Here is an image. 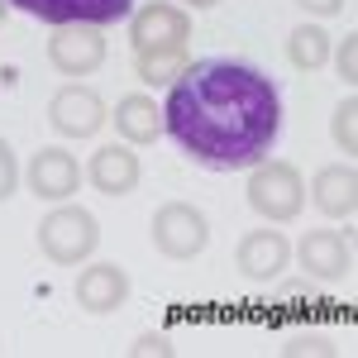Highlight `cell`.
Here are the masks:
<instances>
[{
	"instance_id": "cell-1",
	"label": "cell",
	"mask_w": 358,
	"mask_h": 358,
	"mask_svg": "<svg viewBox=\"0 0 358 358\" xmlns=\"http://www.w3.org/2000/svg\"><path fill=\"white\" fill-rule=\"evenodd\" d=\"M163 129L192 163L239 172L273 153L282 134V96L268 72L239 57H201L177 72L163 106Z\"/></svg>"
},
{
	"instance_id": "cell-2",
	"label": "cell",
	"mask_w": 358,
	"mask_h": 358,
	"mask_svg": "<svg viewBox=\"0 0 358 358\" xmlns=\"http://www.w3.org/2000/svg\"><path fill=\"white\" fill-rule=\"evenodd\" d=\"M96 244H101V224H96V215L86 206L57 201V210H48L43 224H38V248H43V258L57 263V268L86 263L96 253Z\"/></svg>"
},
{
	"instance_id": "cell-3",
	"label": "cell",
	"mask_w": 358,
	"mask_h": 358,
	"mask_svg": "<svg viewBox=\"0 0 358 358\" xmlns=\"http://www.w3.org/2000/svg\"><path fill=\"white\" fill-rule=\"evenodd\" d=\"M248 206L268 224H292L306 206V182L301 172L282 158H263L248 172Z\"/></svg>"
},
{
	"instance_id": "cell-4",
	"label": "cell",
	"mask_w": 358,
	"mask_h": 358,
	"mask_svg": "<svg viewBox=\"0 0 358 358\" xmlns=\"http://www.w3.org/2000/svg\"><path fill=\"white\" fill-rule=\"evenodd\" d=\"M148 234H153V248H158L163 258H172V263H187V258H196L201 248L210 244L206 215H201L196 206H187V201L158 206L153 220H148Z\"/></svg>"
},
{
	"instance_id": "cell-5",
	"label": "cell",
	"mask_w": 358,
	"mask_h": 358,
	"mask_svg": "<svg viewBox=\"0 0 358 358\" xmlns=\"http://www.w3.org/2000/svg\"><path fill=\"white\" fill-rule=\"evenodd\" d=\"M48 62L62 77H91L106 62V24H57L48 38Z\"/></svg>"
},
{
	"instance_id": "cell-6",
	"label": "cell",
	"mask_w": 358,
	"mask_h": 358,
	"mask_svg": "<svg viewBox=\"0 0 358 358\" xmlns=\"http://www.w3.org/2000/svg\"><path fill=\"white\" fill-rule=\"evenodd\" d=\"M129 38H134V53H158V48H187L192 38V15L167 5V0H153L143 5L129 24Z\"/></svg>"
},
{
	"instance_id": "cell-7",
	"label": "cell",
	"mask_w": 358,
	"mask_h": 358,
	"mask_svg": "<svg viewBox=\"0 0 358 358\" xmlns=\"http://www.w3.org/2000/svg\"><path fill=\"white\" fill-rule=\"evenodd\" d=\"M15 10H24L43 24H115L134 10V0H10Z\"/></svg>"
},
{
	"instance_id": "cell-8",
	"label": "cell",
	"mask_w": 358,
	"mask_h": 358,
	"mask_svg": "<svg viewBox=\"0 0 358 358\" xmlns=\"http://www.w3.org/2000/svg\"><path fill=\"white\" fill-rule=\"evenodd\" d=\"M48 120H53L57 134L67 138H91L110 115H106V101L91 91V86H62L53 101H48Z\"/></svg>"
},
{
	"instance_id": "cell-9",
	"label": "cell",
	"mask_w": 358,
	"mask_h": 358,
	"mask_svg": "<svg viewBox=\"0 0 358 358\" xmlns=\"http://www.w3.org/2000/svg\"><path fill=\"white\" fill-rule=\"evenodd\" d=\"M24 177H29V192L38 196V201H67L82 187V167H77V158L67 148H38L29 158Z\"/></svg>"
},
{
	"instance_id": "cell-10",
	"label": "cell",
	"mask_w": 358,
	"mask_h": 358,
	"mask_svg": "<svg viewBox=\"0 0 358 358\" xmlns=\"http://www.w3.org/2000/svg\"><path fill=\"white\" fill-rule=\"evenodd\" d=\"M77 306H82L86 315H110L120 306L129 301V273L120 268V263H91L77 273Z\"/></svg>"
},
{
	"instance_id": "cell-11",
	"label": "cell",
	"mask_w": 358,
	"mask_h": 358,
	"mask_svg": "<svg viewBox=\"0 0 358 358\" xmlns=\"http://www.w3.org/2000/svg\"><path fill=\"white\" fill-rule=\"evenodd\" d=\"M292 263V244L282 239V229H248L234 248V268L253 282H273Z\"/></svg>"
},
{
	"instance_id": "cell-12",
	"label": "cell",
	"mask_w": 358,
	"mask_h": 358,
	"mask_svg": "<svg viewBox=\"0 0 358 358\" xmlns=\"http://www.w3.org/2000/svg\"><path fill=\"white\" fill-rule=\"evenodd\" d=\"M138 177H143V167H138V153L129 143H106L86 163V182L101 196H129L138 187Z\"/></svg>"
},
{
	"instance_id": "cell-13",
	"label": "cell",
	"mask_w": 358,
	"mask_h": 358,
	"mask_svg": "<svg viewBox=\"0 0 358 358\" xmlns=\"http://www.w3.org/2000/svg\"><path fill=\"white\" fill-rule=\"evenodd\" d=\"M296 258H301L306 277H320V282H339V277L354 273V248L334 229H310L296 248Z\"/></svg>"
},
{
	"instance_id": "cell-14",
	"label": "cell",
	"mask_w": 358,
	"mask_h": 358,
	"mask_svg": "<svg viewBox=\"0 0 358 358\" xmlns=\"http://www.w3.org/2000/svg\"><path fill=\"white\" fill-rule=\"evenodd\" d=\"M310 196H315L320 215H330V220H354V210H358V172H354V163L320 167L315 182H310Z\"/></svg>"
},
{
	"instance_id": "cell-15",
	"label": "cell",
	"mask_w": 358,
	"mask_h": 358,
	"mask_svg": "<svg viewBox=\"0 0 358 358\" xmlns=\"http://www.w3.org/2000/svg\"><path fill=\"white\" fill-rule=\"evenodd\" d=\"M115 134L124 138V143H153V138L163 134V106L153 101V96H124L120 106H115Z\"/></svg>"
},
{
	"instance_id": "cell-16",
	"label": "cell",
	"mask_w": 358,
	"mask_h": 358,
	"mask_svg": "<svg viewBox=\"0 0 358 358\" xmlns=\"http://www.w3.org/2000/svg\"><path fill=\"white\" fill-rule=\"evenodd\" d=\"M325 57H330V34L320 24L292 29V38H287V62H292L296 72H320Z\"/></svg>"
},
{
	"instance_id": "cell-17",
	"label": "cell",
	"mask_w": 358,
	"mask_h": 358,
	"mask_svg": "<svg viewBox=\"0 0 358 358\" xmlns=\"http://www.w3.org/2000/svg\"><path fill=\"white\" fill-rule=\"evenodd\" d=\"M134 67H138V82H148V86H172V82H177V72L187 67V48L134 53Z\"/></svg>"
},
{
	"instance_id": "cell-18",
	"label": "cell",
	"mask_w": 358,
	"mask_h": 358,
	"mask_svg": "<svg viewBox=\"0 0 358 358\" xmlns=\"http://www.w3.org/2000/svg\"><path fill=\"white\" fill-rule=\"evenodd\" d=\"M330 134H334V143L344 148V158L358 153V96H344V101H339V110H334V120H330Z\"/></svg>"
},
{
	"instance_id": "cell-19",
	"label": "cell",
	"mask_w": 358,
	"mask_h": 358,
	"mask_svg": "<svg viewBox=\"0 0 358 358\" xmlns=\"http://www.w3.org/2000/svg\"><path fill=\"white\" fill-rule=\"evenodd\" d=\"M15 187H20V163H15V148L0 138V206L15 196Z\"/></svg>"
},
{
	"instance_id": "cell-20",
	"label": "cell",
	"mask_w": 358,
	"mask_h": 358,
	"mask_svg": "<svg viewBox=\"0 0 358 358\" xmlns=\"http://www.w3.org/2000/svg\"><path fill=\"white\" fill-rule=\"evenodd\" d=\"M339 77H344V86L358 82V34H344V43H339Z\"/></svg>"
},
{
	"instance_id": "cell-21",
	"label": "cell",
	"mask_w": 358,
	"mask_h": 358,
	"mask_svg": "<svg viewBox=\"0 0 358 358\" xmlns=\"http://www.w3.org/2000/svg\"><path fill=\"white\" fill-rule=\"evenodd\" d=\"M129 354H138V358H143V354H158V358H167V354H172V344H167V334H138Z\"/></svg>"
},
{
	"instance_id": "cell-22",
	"label": "cell",
	"mask_w": 358,
	"mask_h": 358,
	"mask_svg": "<svg viewBox=\"0 0 358 358\" xmlns=\"http://www.w3.org/2000/svg\"><path fill=\"white\" fill-rule=\"evenodd\" d=\"M301 10H310V15H339L344 10V0H296Z\"/></svg>"
},
{
	"instance_id": "cell-23",
	"label": "cell",
	"mask_w": 358,
	"mask_h": 358,
	"mask_svg": "<svg viewBox=\"0 0 358 358\" xmlns=\"http://www.w3.org/2000/svg\"><path fill=\"white\" fill-rule=\"evenodd\" d=\"M187 5H196V10H206V5H215V0H187Z\"/></svg>"
},
{
	"instance_id": "cell-24",
	"label": "cell",
	"mask_w": 358,
	"mask_h": 358,
	"mask_svg": "<svg viewBox=\"0 0 358 358\" xmlns=\"http://www.w3.org/2000/svg\"><path fill=\"white\" fill-rule=\"evenodd\" d=\"M5 10H10V0H0V20H5Z\"/></svg>"
}]
</instances>
